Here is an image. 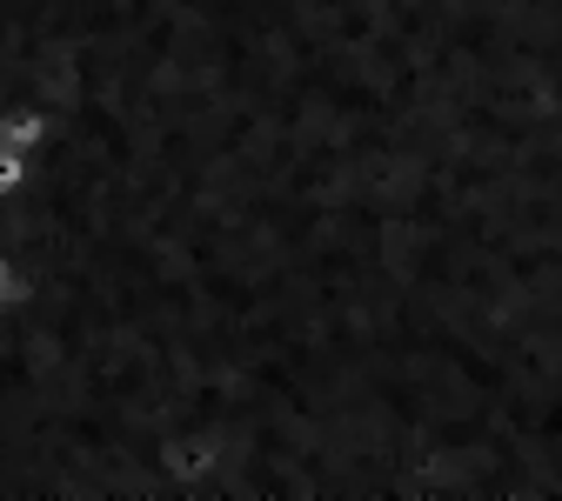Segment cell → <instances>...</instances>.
<instances>
[{"label":"cell","mask_w":562,"mask_h":501,"mask_svg":"<svg viewBox=\"0 0 562 501\" xmlns=\"http://www.w3.org/2000/svg\"><path fill=\"white\" fill-rule=\"evenodd\" d=\"M27 181H34V161H27L21 148H8V140H0V201H14Z\"/></svg>","instance_id":"cell-1"},{"label":"cell","mask_w":562,"mask_h":501,"mask_svg":"<svg viewBox=\"0 0 562 501\" xmlns=\"http://www.w3.org/2000/svg\"><path fill=\"white\" fill-rule=\"evenodd\" d=\"M8 288H14V281H8V261H0V308H8Z\"/></svg>","instance_id":"cell-2"}]
</instances>
